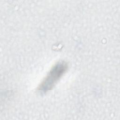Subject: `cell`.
Returning <instances> with one entry per match:
<instances>
[{"mask_svg":"<svg viewBox=\"0 0 120 120\" xmlns=\"http://www.w3.org/2000/svg\"><path fill=\"white\" fill-rule=\"evenodd\" d=\"M68 68V64L67 62L64 60L57 62L38 85V92L43 94L51 90L67 72Z\"/></svg>","mask_w":120,"mask_h":120,"instance_id":"6da1fadb","label":"cell"}]
</instances>
